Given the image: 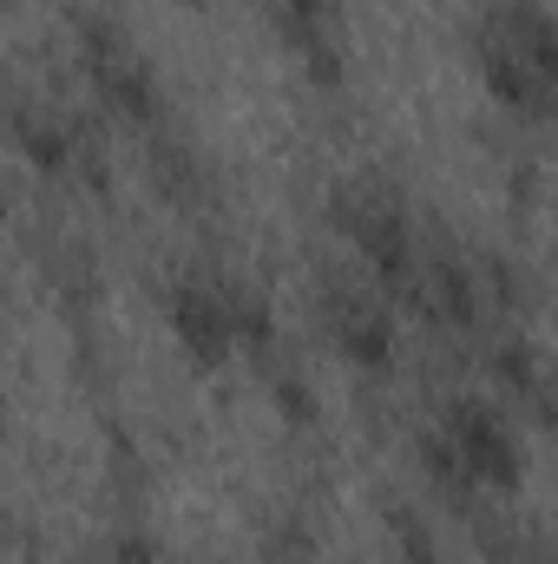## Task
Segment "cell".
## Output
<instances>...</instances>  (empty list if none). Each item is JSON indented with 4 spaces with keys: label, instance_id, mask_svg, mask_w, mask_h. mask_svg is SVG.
<instances>
[{
    "label": "cell",
    "instance_id": "cell-1",
    "mask_svg": "<svg viewBox=\"0 0 558 564\" xmlns=\"http://www.w3.org/2000/svg\"><path fill=\"white\" fill-rule=\"evenodd\" d=\"M171 328L184 335V348L224 355V341H230V308H224V295H211L204 282H191V289H178V302H171Z\"/></svg>",
    "mask_w": 558,
    "mask_h": 564
},
{
    "label": "cell",
    "instance_id": "cell-2",
    "mask_svg": "<svg viewBox=\"0 0 558 564\" xmlns=\"http://www.w3.org/2000/svg\"><path fill=\"white\" fill-rule=\"evenodd\" d=\"M453 440H460V453H466V466L473 473H486V479H513V440H506V426L493 421L486 408H460L453 414Z\"/></svg>",
    "mask_w": 558,
    "mask_h": 564
}]
</instances>
